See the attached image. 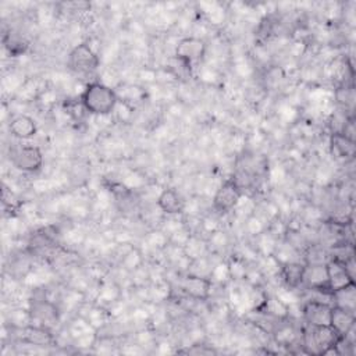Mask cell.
I'll list each match as a JSON object with an SVG mask.
<instances>
[{"mask_svg": "<svg viewBox=\"0 0 356 356\" xmlns=\"http://www.w3.org/2000/svg\"><path fill=\"white\" fill-rule=\"evenodd\" d=\"M78 100L88 114L97 117L111 115L118 104L115 88L102 81L88 82L83 86Z\"/></svg>", "mask_w": 356, "mask_h": 356, "instance_id": "cell-1", "label": "cell"}, {"mask_svg": "<svg viewBox=\"0 0 356 356\" xmlns=\"http://www.w3.org/2000/svg\"><path fill=\"white\" fill-rule=\"evenodd\" d=\"M345 338H341L330 325H307L302 334V348L309 355L337 352Z\"/></svg>", "mask_w": 356, "mask_h": 356, "instance_id": "cell-2", "label": "cell"}, {"mask_svg": "<svg viewBox=\"0 0 356 356\" xmlns=\"http://www.w3.org/2000/svg\"><path fill=\"white\" fill-rule=\"evenodd\" d=\"M11 165L25 174H35L42 170L44 156L39 146L32 143H15L8 150Z\"/></svg>", "mask_w": 356, "mask_h": 356, "instance_id": "cell-3", "label": "cell"}, {"mask_svg": "<svg viewBox=\"0 0 356 356\" xmlns=\"http://www.w3.org/2000/svg\"><path fill=\"white\" fill-rule=\"evenodd\" d=\"M206 51L207 43L204 39L199 36H184L175 44L174 58L184 70L191 72L195 65L203 61Z\"/></svg>", "mask_w": 356, "mask_h": 356, "instance_id": "cell-4", "label": "cell"}, {"mask_svg": "<svg viewBox=\"0 0 356 356\" xmlns=\"http://www.w3.org/2000/svg\"><path fill=\"white\" fill-rule=\"evenodd\" d=\"M242 195L239 182L235 178H225L213 195L211 207L217 214H228L239 206Z\"/></svg>", "mask_w": 356, "mask_h": 356, "instance_id": "cell-5", "label": "cell"}, {"mask_svg": "<svg viewBox=\"0 0 356 356\" xmlns=\"http://www.w3.org/2000/svg\"><path fill=\"white\" fill-rule=\"evenodd\" d=\"M100 65V57L96 50L88 43L82 42L71 49L67 57V67L78 75H88L95 72Z\"/></svg>", "mask_w": 356, "mask_h": 356, "instance_id": "cell-6", "label": "cell"}, {"mask_svg": "<svg viewBox=\"0 0 356 356\" xmlns=\"http://www.w3.org/2000/svg\"><path fill=\"white\" fill-rule=\"evenodd\" d=\"M181 291L193 300L204 302L210 298L211 288H213V280L207 275H202L197 273H185L179 282Z\"/></svg>", "mask_w": 356, "mask_h": 356, "instance_id": "cell-7", "label": "cell"}, {"mask_svg": "<svg viewBox=\"0 0 356 356\" xmlns=\"http://www.w3.org/2000/svg\"><path fill=\"white\" fill-rule=\"evenodd\" d=\"M156 204L159 210L170 217L179 216L185 211V200L181 196V193L174 188H164L159 193L156 199Z\"/></svg>", "mask_w": 356, "mask_h": 356, "instance_id": "cell-8", "label": "cell"}, {"mask_svg": "<svg viewBox=\"0 0 356 356\" xmlns=\"http://www.w3.org/2000/svg\"><path fill=\"white\" fill-rule=\"evenodd\" d=\"M331 303L312 299L307 300L302 307L303 320L307 325H330Z\"/></svg>", "mask_w": 356, "mask_h": 356, "instance_id": "cell-9", "label": "cell"}, {"mask_svg": "<svg viewBox=\"0 0 356 356\" xmlns=\"http://www.w3.org/2000/svg\"><path fill=\"white\" fill-rule=\"evenodd\" d=\"M328 149L332 157L338 160H350L355 156V139H350L341 131H334L328 139Z\"/></svg>", "mask_w": 356, "mask_h": 356, "instance_id": "cell-10", "label": "cell"}, {"mask_svg": "<svg viewBox=\"0 0 356 356\" xmlns=\"http://www.w3.org/2000/svg\"><path fill=\"white\" fill-rule=\"evenodd\" d=\"M303 284H307L312 289L323 292L330 296V288H328V273H327V264L324 263H313L306 264L305 275H303Z\"/></svg>", "mask_w": 356, "mask_h": 356, "instance_id": "cell-11", "label": "cell"}, {"mask_svg": "<svg viewBox=\"0 0 356 356\" xmlns=\"http://www.w3.org/2000/svg\"><path fill=\"white\" fill-rule=\"evenodd\" d=\"M8 131L11 136L24 142L32 139L38 134V124L28 114H17L11 117L8 122Z\"/></svg>", "mask_w": 356, "mask_h": 356, "instance_id": "cell-12", "label": "cell"}, {"mask_svg": "<svg viewBox=\"0 0 356 356\" xmlns=\"http://www.w3.org/2000/svg\"><path fill=\"white\" fill-rule=\"evenodd\" d=\"M356 323V317L353 312L337 307L331 305V313H330V327L341 337L345 338L353 331Z\"/></svg>", "mask_w": 356, "mask_h": 356, "instance_id": "cell-13", "label": "cell"}, {"mask_svg": "<svg viewBox=\"0 0 356 356\" xmlns=\"http://www.w3.org/2000/svg\"><path fill=\"white\" fill-rule=\"evenodd\" d=\"M306 264L298 263V261H284L280 263V274L284 280V282L289 288H298L303 284V275H305Z\"/></svg>", "mask_w": 356, "mask_h": 356, "instance_id": "cell-14", "label": "cell"}, {"mask_svg": "<svg viewBox=\"0 0 356 356\" xmlns=\"http://www.w3.org/2000/svg\"><path fill=\"white\" fill-rule=\"evenodd\" d=\"M330 298L332 300V306L349 310L355 313L356 307V285L355 282L348 284L345 286H341L330 293Z\"/></svg>", "mask_w": 356, "mask_h": 356, "instance_id": "cell-15", "label": "cell"}, {"mask_svg": "<svg viewBox=\"0 0 356 356\" xmlns=\"http://www.w3.org/2000/svg\"><path fill=\"white\" fill-rule=\"evenodd\" d=\"M24 332L22 341L29 343V345H36V346H49L54 342V338L51 332L46 327L40 325H31L26 324L25 327L21 328Z\"/></svg>", "mask_w": 356, "mask_h": 356, "instance_id": "cell-16", "label": "cell"}, {"mask_svg": "<svg viewBox=\"0 0 356 356\" xmlns=\"http://www.w3.org/2000/svg\"><path fill=\"white\" fill-rule=\"evenodd\" d=\"M115 92H117V96H118V100L120 102H124L132 107H135L138 103L143 102L145 97H146V89L139 86V85H135V83H128V82H124V83H120L117 88H115Z\"/></svg>", "mask_w": 356, "mask_h": 356, "instance_id": "cell-17", "label": "cell"}, {"mask_svg": "<svg viewBox=\"0 0 356 356\" xmlns=\"http://www.w3.org/2000/svg\"><path fill=\"white\" fill-rule=\"evenodd\" d=\"M120 263H121V267L128 271V273H135L138 271L139 268L145 267V256L143 253L140 252L139 248L136 246H129L125 253L121 256L120 259Z\"/></svg>", "mask_w": 356, "mask_h": 356, "instance_id": "cell-18", "label": "cell"}, {"mask_svg": "<svg viewBox=\"0 0 356 356\" xmlns=\"http://www.w3.org/2000/svg\"><path fill=\"white\" fill-rule=\"evenodd\" d=\"M261 307H264V310L268 314H271L277 318H281V320L286 318L289 316V310H291V306L285 300H282L277 296L266 298L261 303Z\"/></svg>", "mask_w": 356, "mask_h": 356, "instance_id": "cell-19", "label": "cell"}, {"mask_svg": "<svg viewBox=\"0 0 356 356\" xmlns=\"http://www.w3.org/2000/svg\"><path fill=\"white\" fill-rule=\"evenodd\" d=\"M227 264H228V271H229V280H232V281L246 280L248 267H246V263L243 259H241L239 256H235L229 261H227Z\"/></svg>", "mask_w": 356, "mask_h": 356, "instance_id": "cell-20", "label": "cell"}, {"mask_svg": "<svg viewBox=\"0 0 356 356\" xmlns=\"http://www.w3.org/2000/svg\"><path fill=\"white\" fill-rule=\"evenodd\" d=\"M335 100L343 106V107H352L353 100H355V93H353V86L352 85H339L335 90Z\"/></svg>", "mask_w": 356, "mask_h": 356, "instance_id": "cell-21", "label": "cell"}]
</instances>
